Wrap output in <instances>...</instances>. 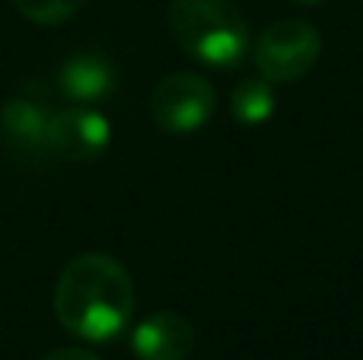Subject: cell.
<instances>
[{
	"label": "cell",
	"instance_id": "1",
	"mask_svg": "<svg viewBox=\"0 0 363 360\" xmlns=\"http://www.w3.org/2000/svg\"><path fill=\"white\" fill-rule=\"evenodd\" d=\"M55 316L83 342H112L134 316L131 274L106 252L77 255L55 284Z\"/></svg>",
	"mask_w": 363,
	"mask_h": 360
},
{
	"label": "cell",
	"instance_id": "2",
	"mask_svg": "<svg viewBox=\"0 0 363 360\" xmlns=\"http://www.w3.org/2000/svg\"><path fill=\"white\" fill-rule=\"evenodd\" d=\"M166 19L172 38L211 67H233L249 48L245 19L230 0H172Z\"/></svg>",
	"mask_w": 363,
	"mask_h": 360
},
{
	"label": "cell",
	"instance_id": "3",
	"mask_svg": "<svg viewBox=\"0 0 363 360\" xmlns=\"http://www.w3.org/2000/svg\"><path fill=\"white\" fill-rule=\"evenodd\" d=\"M322 51V38L303 19H277L258 35L255 64L271 83H294L309 74Z\"/></svg>",
	"mask_w": 363,
	"mask_h": 360
},
{
	"label": "cell",
	"instance_id": "4",
	"mask_svg": "<svg viewBox=\"0 0 363 360\" xmlns=\"http://www.w3.org/2000/svg\"><path fill=\"white\" fill-rule=\"evenodd\" d=\"M217 93L198 74H172L153 89L150 115L153 125L166 134H194L211 121Z\"/></svg>",
	"mask_w": 363,
	"mask_h": 360
},
{
	"label": "cell",
	"instance_id": "5",
	"mask_svg": "<svg viewBox=\"0 0 363 360\" xmlns=\"http://www.w3.org/2000/svg\"><path fill=\"white\" fill-rule=\"evenodd\" d=\"M108 140H112V125L106 115L93 112L83 106L57 108L51 115L48 125V153L61 159H77L86 163L106 153Z\"/></svg>",
	"mask_w": 363,
	"mask_h": 360
},
{
	"label": "cell",
	"instance_id": "6",
	"mask_svg": "<svg viewBox=\"0 0 363 360\" xmlns=\"http://www.w3.org/2000/svg\"><path fill=\"white\" fill-rule=\"evenodd\" d=\"M55 108L48 106L42 93L35 89H23L13 99L4 102L0 108V128L4 137L10 140L16 150L26 153H45L48 150V125Z\"/></svg>",
	"mask_w": 363,
	"mask_h": 360
},
{
	"label": "cell",
	"instance_id": "7",
	"mask_svg": "<svg viewBox=\"0 0 363 360\" xmlns=\"http://www.w3.org/2000/svg\"><path fill=\"white\" fill-rule=\"evenodd\" d=\"M131 351L140 360H188L194 351V325L179 313H153L134 329Z\"/></svg>",
	"mask_w": 363,
	"mask_h": 360
},
{
	"label": "cell",
	"instance_id": "8",
	"mask_svg": "<svg viewBox=\"0 0 363 360\" xmlns=\"http://www.w3.org/2000/svg\"><path fill=\"white\" fill-rule=\"evenodd\" d=\"M115 83H118V74L112 61L96 51L70 55L57 70V86L70 102H99L112 93Z\"/></svg>",
	"mask_w": 363,
	"mask_h": 360
},
{
	"label": "cell",
	"instance_id": "9",
	"mask_svg": "<svg viewBox=\"0 0 363 360\" xmlns=\"http://www.w3.org/2000/svg\"><path fill=\"white\" fill-rule=\"evenodd\" d=\"M230 112L242 125H262L274 112V89L271 80H242L230 96Z\"/></svg>",
	"mask_w": 363,
	"mask_h": 360
},
{
	"label": "cell",
	"instance_id": "10",
	"mask_svg": "<svg viewBox=\"0 0 363 360\" xmlns=\"http://www.w3.org/2000/svg\"><path fill=\"white\" fill-rule=\"evenodd\" d=\"M16 10L23 13L26 19L38 26H57V23H67L77 10L83 6V0H13Z\"/></svg>",
	"mask_w": 363,
	"mask_h": 360
},
{
	"label": "cell",
	"instance_id": "11",
	"mask_svg": "<svg viewBox=\"0 0 363 360\" xmlns=\"http://www.w3.org/2000/svg\"><path fill=\"white\" fill-rule=\"evenodd\" d=\"M42 360H99V357L89 354V351H80V348H57V351H51V354H45Z\"/></svg>",
	"mask_w": 363,
	"mask_h": 360
},
{
	"label": "cell",
	"instance_id": "12",
	"mask_svg": "<svg viewBox=\"0 0 363 360\" xmlns=\"http://www.w3.org/2000/svg\"><path fill=\"white\" fill-rule=\"evenodd\" d=\"M300 4H319V0H300Z\"/></svg>",
	"mask_w": 363,
	"mask_h": 360
}]
</instances>
